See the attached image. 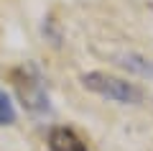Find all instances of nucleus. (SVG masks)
<instances>
[{
  "label": "nucleus",
  "mask_w": 153,
  "mask_h": 151,
  "mask_svg": "<svg viewBox=\"0 0 153 151\" xmlns=\"http://www.w3.org/2000/svg\"><path fill=\"white\" fill-rule=\"evenodd\" d=\"M82 85L89 92L100 97H107L112 103H123V105H138L143 100V90L135 87L133 82H125L120 77H112L107 72H87L82 74Z\"/></svg>",
  "instance_id": "nucleus-1"
},
{
  "label": "nucleus",
  "mask_w": 153,
  "mask_h": 151,
  "mask_svg": "<svg viewBox=\"0 0 153 151\" xmlns=\"http://www.w3.org/2000/svg\"><path fill=\"white\" fill-rule=\"evenodd\" d=\"M10 77H13V85H16L21 103L31 113H46L49 110V97H46L44 85H41V80L36 74H31L28 69H16Z\"/></svg>",
  "instance_id": "nucleus-2"
},
{
  "label": "nucleus",
  "mask_w": 153,
  "mask_h": 151,
  "mask_svg": "<svg viewBox=\"0 0 153 151\" xmlns=\"http://www.w3.org/2000/svg\"><path fill=\"white\" fill-rule=\"evenodd\" d=\"M49 146L51 151H87L84 141L74 133L71 128H64V125H56L49 133Z\"/></svg>",
  "instance_id": "nucleus-3"
},
{
  "label": "nucleus",
  "mask_w": 153,
  "mask_h": 151,
  "mask_svg": "<svg viewBox=\"0 0 153 151\" xmlns=\"http://www.w3.org/2000/svg\"><path fill=\"white\" fill-rule=\"evenodd\" d=\"M112 59H115V64L123 67V69L133 72V74H140V77H148V80H153V62L146 59L143 54H135V51H117Z\"/></svg>",
  "instance_id": "nucleus-4"
},
{
  "label": "nucleus",
  "mask_w": 153,
  "mask_h": 151,
  "mask_svg": "<svg viewBox=\"0 0 153 151\" xmlns=\"http://www.w3.org/2000/svg\"><path fill=\"white\" fill-rule=\"evenodd\" d=\"M18 118L16 113V105L10 103V97L5 95V92L0 90V125H13Z\"/></svg>",
  "instance_id": "nucleus-5"
}]
</instances>
